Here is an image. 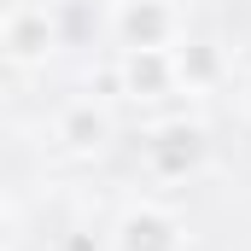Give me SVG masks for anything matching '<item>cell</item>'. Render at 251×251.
I'll use <instances>...</instances> for the list:
<instances>
[{
    "label": "cell",
    "instance_id": "obj_6",
    "mask_svg": "<svg viewBox=\"0 0 251 251\" xmlns=\"http://www.w3.org/2000/svg\"><path fill=\"white\" fill-rule=\"evenodd\" d=\"M105 134H111V123H105V111H100L94 100L70 105V111L59 117V140L70 146V152H100V146H105Z\"/></svg>",
    "mask_w": 251,
    "mask_h": 251
},
{
    "label": "cell",
    "instance_id": "obj_5",
    "mask_svg": "<svg viewBox=\"0 0 251 251\" xmlns=\"http://www.w3.org/2000/svg\"><path fill=\"white\" fill-rule=\"evenodd\" d=\"M123 88L128 94H170L176 70H170V47H128L123 53Z\"/></svg>",
    "mask_w": 251,
    "mask_h": 251
},
{
    "label": "cell",
    "instance_id": "obj_7",
    "mask_svg": "<svg viewBox=\"0 0 251 251\" xmlns=\"http://www.w3.org/2000/svg\"><path fill=\"white\" fill-rule=\"evenodd\" d=\"M170 70H176V88H210L222 59L204 41H187V47H170Z\"/></svg>",
    "mask_w": 251,
    "mask_h": 251
},
{
    "label": "cell",
    "instance_id": "obj_8",
    "mask_svg": "<svg viewBox=\"0 0 251 251\" xmlns=\"http://www.w3.org/2000/svg\"><path fill=\"white\" fill-rule=\"evenodd\" d=\"M12 246V216H6V204H0V251Z\"/></svg>",
    "mask_w": 251,
    "mask_h": 251
},
{
    "label": "cell",
    "instance_id": "obj_9",
    "mask_svg": "<svg viewBox=\"0 0 251 251\" xmlns=\"http://www.w3.org/2000/svg\"><path fill=\"white\" fill-rule=\"evenodd\" d=\"M246 117H251V82H246Z\"/></svg>",
    "mask_w": 251,
    "mask_h": 251
},
{
    "label": "cell",
    "instance_id": "obj_2",
    "mask_svg": "<svg viewBox=\"0 0 251 251\" xmlns=\"http://www.w3.org/2000/svg\"><path fill=\"white\" fill-rule=\"evenodd\" d=\"M53 41H59V29H53L47 6H18L6 18V29H0V47H6L12 64H41L53 53Z\"/></svg>",
    "mask_w": 251,
    "mask_h": 251
},
{
    "label": "cell",
    "instance_id": "obj_3",
    "mask_svg": "<svg viewBox=\"0 0 251 251\" xmlns=\"http://www.w3.org/2000/svg\"><path fill=\"white\" fill-rule=\"evenodd\" d=\"M111 246L117 251H181V222L164 216L158 204H134L123 222H117Z\"/></svg>",
    "mask_w": 251,
    "mask_h": 251
},
{
    "label": "cell",
    "instance_id": "obj_4",
    "mask_svg": "<svg viewBox=\"0 0 251 251\" xmlns=\"http://www.w3.org/2000/svg\"><path fill=\"white\" fill-rule=\"evenodd\" d=\"M146 158H152V170L158 176H187L193 164L204 158V134L199 128H187V123H176V128H158L152 140H146Z\"/></svg>",
    "mask_w": 251,
    "mask_h": 251
},
{
    "label": "cell",
    "instance_id": "obj_1",
    "mask_svg": "<svg viewBox=\"0 0 251 251\" xmlns=\"http://www.w3.org/2000/svg\"><path fill=\"white\" fill-rule=\"evenodd\" d=\"M111 29H117L123 53L128 47H170L176 41V12H170V0H117Z\"/></svg>",
    "mask_w": 251,
    "mask_h": 251
}]
</instances>
